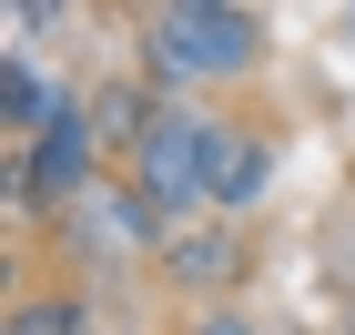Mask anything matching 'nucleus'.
<instances>
[{
	"mask_svg": "<svg viewBox=\"0 0 355 335\" xmlns=\"http://www.w3.org/2000/svg\"><path fill=\"white\" fill-rule=\"evenodd\" d=\"M132 203L153 223H183L193 203H214V112H153V132L132 153Z\"/></svg>",
	"mask_w": 355,
	"mask_h": 335,
	"instance_id": "f257e3e1",
	"label": "nucleus"
},
{
	"mask_svg": "<svg viewBox=\"0 0 355 335\" xmlns=\"http://www.w3.org/2000/svg\"><path fill=\"white\" fill-rule=\"evenodd\" d=\"M264 31L244 10H163L153 21V71L163 82H203V71H244Z\"/></svg>",
	"mask_w": 355,
	"mask_h": 335,
	"instance_id": "f03ea898",
	"label": "nucleus"
},
{
	"mask_svg": "<svg viewBox=\"0 0 355 335\" xmlns=\"http://www.w3.org/2000/svg\"><path fill=\"white\" fill-rule=\"evenodd\" d=\"M264 183H274V142H264V132H234V122H214V214L234 223Z\"/></svg>",
	"mask_w": 355,
	"mask_h": 335,
	"instance_id": "7ed1b4c3",
	"label": "nucleus"
},
{
	"mask_svg": "<svg viewBox=\"0 0 355 335\" xmlns=\"http://www.w3.org/2000/svg\"><path fill=\"white\" fill-rule=\"evenodd\" d=\"M163 275H173V284H223V275H244V234H163Z\"/></svg>",
	"mask_w": 355,
	"mask_h": 335,
	"instance_id": "20e7f679",
	"label": "nucleus"
},
{
	"mask_svg": "<svg viewBox=\"0 0 355 335\" xmlns=\"http://www.w3.org/2000/svg\"><path fill=\"white\" fill-rule=\"evenodd\" d=\"M10 335H92V325H82V305H71V295H41V305L10 315Z\"/></svg>",
	"mask_w": 355,
	"mask_h": 335,
	"instance_id": "39448f33",
	"label": "nucleus"
},
{
	"mask_svg": "<svg viewBox=\"0 0 355 335\" xmlns=\"http://www.w3.org/2000/svg\"><path fill=\"white\" fill-rule=\"evenodd\" d=\"M193 335H254V325H244V315H203Z\"/></svg>",
	"mask_w": 355,
	"mask_h": 335,
	"instance_id": "423d86ee",
	"label": "nucleus"
}]
</instances>
